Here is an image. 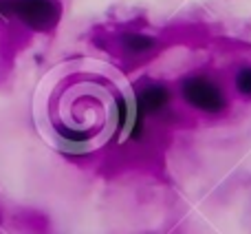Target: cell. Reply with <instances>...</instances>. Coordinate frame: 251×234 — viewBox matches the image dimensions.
Returning <instances> with one entry per match:
<instances>
[{"instance_id": "6da1fadb", "label": "cell", "mask_w": 251, "mask_h": 234, "mask_svg": "<svg viewBox=\"0 0 251 234\" xmlns=\"http://www.w3.org/2000/svg\"><path fill=\"white\" fill-rule=\"evenodd\" d=\"M178 95L192 111L207 117H221L229 109V93L218 78L205 71H194L181 78Z\"/></svg>"}, {"instance_id": "7a4b0ae2", "label": "cell", "mask_w": 251, "mask_h": 234, "mask_svg": "<svg viewBox=\"0 0 251 234\" xmlns=\"http://www.w3.org/2000/svg\"><path fill=\"white\" fill-rule=\"evenodd\" d=\"M132 119L126 130L128 139H139L143 135L146 121L163 115L172 104V88L163 82H143L134 91L132 100Z\"/></svg>"}, {"instance_id": "3957f363", "label": "cell", "mask_w": 251, "mask_h": 234, "mask_svg": "<svg viewBox=\"0 0 251 234\" xmlns=\"http://www.w3.org/2000/svg\"><path fill=\"white\" fill-rule=\"evenodd\" d=\"M0 16L18 18L33 31H51L60 22L57 0H0Z\"/></svg>"}, {"instance_id": "277c9868", "label": "cell", "mask_w": 251, "mask_h": 234, "mask_svg": "<svg viewBox=\"0 0 251 234\" xmlns=\"http://www.w3.org/2000/svg\"><path fill=\"white\" fill-rule=\"evenodd\" d=\"M122 47L126 53L130 56H148L150 51H154L156 47V38L148 33H137V31H130V33L122 35Z\"/></svg>"}, {"instance_id": "5b68a950", "label": "cell", "mask_w": 251, "mask_h": 234, "mask_svg": "<svg viewBox=\"0 0 251 234\" xmlns=\"http://www.w3.org/2000/svg\"><path fill=\"white\" fill-rule=\"evenodd\" d=\"M234 91L238 97L251 102V64H243L234 73Z\"/></svg>"}]
</instances>
